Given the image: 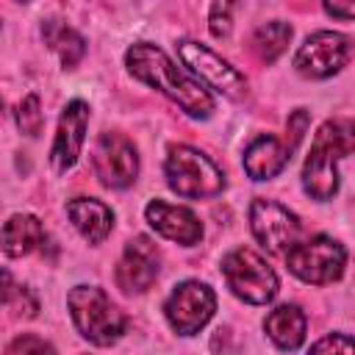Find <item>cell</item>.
Wrapping results in <instances>:
<instances>
[{"mask_svg":"<svg viewBox=\"0 0 355 355\" xmlns=\"http://www.w3.org/2000/svg\"><path fill=\"white\" fill-rule=\"evenodd\" d=\"M125 64L133 78L158 89L164 97L178 103L189 116L208 119L214 114L216 103H214L211 92L200 80H194L189 72H183L161 47H155L150 42H139L125 53Z\"/></svg>","mask_w":355,"mask_h":355,"instance_id":"6da1fadb","label":"cell"},{"mask_svg":"<svg viewBox=\"0 0 355 355\" xmlns=\"http://www.w3.org/2000/svg\"><path fill=\"white\" fill-rule=\"evenodd\" d=\"M349 153H355V122L347 116L322 122L302 164V189L319 202L333 200V194L338 191L336 164Z\"/></svg>","mask_w":355,"mask_h":355,"instance_id":"7a4b0ae2","label":"cell"},{"mask_svg":"<svg viewBox=\"0 0 355 355\" xmlns=\"http://www.w3.org/2000/svg\"><path fill=\"white\" fill-rule=\"evenodd\" d=\"M67 305H69V316L78 333L97 347H108L119 341L128 327L125 313L97 286H75L67 294Z\"/></svg>","mask_w":355,"mask_h":355,"instance_id":"3957f363","label":"cell"},{"mask_svg":"<svg viewBox=\"0 0 355 355\" xmlns=\"http://www.w3.org/2000/svg\"><path fill=\"white\" fill-rule=\"evenodd\" d=\"M164 175L169 189L178 197L200 200V197H216L225 189L222 169L200 150L189 144H172L164 161Z\"/></svg>","mask_w":355,"mask_h":355,"instance_id":"277c9868","label":"cell"},{"mask_svg":"<svg viewBox=\"0 0 355 355\" xmlns=\"http://www.w3.org/2000/svg\"><path fill=\"white\" fill-rule=\"evenodd\" d=\"M222 275L227 288L250 305H266L277 294L275 269L247 247H236L222 258Z\"/></svg>","mask_w":355,"mask_h":355,"instance_id":"5b68a950","label":"cell"},{"mask_svg":"<svg viewBox=\"0 0 355 355\" xmlns=\"http://www.w3.org/2000/svg\"><path fill=\"white\" fill-rule=\"evenodd\" d=\"M286 266L305 283L324 286L344 275L347 266V250L330 239V236H311L305 241H297L286 252Z\"/></svg>","mask_w":355,"mask_h":355,"instance_id":"8992f818","label":"cell"},{"mask_svg":"<svg viewBox=\"0 0 355 355\" xmlns=\"http://www.w3.org/2000/svg\"><path fill=\"white\" fill-rule=\"evenodd\" d=\"M305 125H308V114L297 111L288 119V130H286L283 139H277V136H258V139H252L247 144V150H244V172L252 180H269V178L280 175L286 169V164L291 161V153L302 141Z\"/></svg>","mask_w":355,"mask_h":355,"instance_id":"52a82bcc","label":"cell"},{"mask_svg":"<svg viewBox=\"0 0 355 355\" xmlns=\"http://www.w3.org/2000/svg\"><path fill=\"white\" fill-rule=\"evenodd\" d=\"M352 55H355V42L347 33L316 31L300 44V50L294 55V69L305 78L322 80V78L341 72Z\"/></svg>","mask_w":355,"mask_h":355,"instance_id":"ba28073f","label":"cell"},{"mask_svg":"<svg viewBox=\"0 0 355 355\" xmlns=\"http://www.w3.org/2000/svg\"><path fill=\"white\" fill-rule=\"evenodd\" d=\"M216 311V294L200 283V280H183L172 288V294L164 302V313L169 327L178 336H194L200 333Z\"/></svg>","mask_w":355,"mask_h":355,"instance_id":"9c48e42d","label":"cell"},{"mask_svg":"<svg viewBox=\"0 0 355 355\" xmlns=\"http://www.w3.org/2000/svg\"><path fill=\"white\" fill-rule=\"evenodd\" d=\"M178 55L200 78L202 86H208V89H214L230 100H241L247 94V78L236 67H230L225 58H219L211 47L191 42V39H183L178 44Z\"/></svg>","mask_w":355,"mask_h":355,"instance_id":"30bf717a","label":"cell"},{"mask_svg":"<svg viewBox=\"0 0 355 355\" xmlns=\"http://www.w3.org/2000/svg\"><path fill=\"white\" fill-rule=\"evenodd\" d=\"M250 227H252V236L275 255H286L300 241V233H302L297 214L263 197H255L250 205Z\"/></svg>","mask_w":355,"mask_h":355,"instance_id":"8fae6325","label":"cell"},{"mask_svg":"<svg viewBox=\"0 0 355 355\" xmlns=\"http://www.w3.org/2000/svg\"><path fill=\"white\" fill-rule=\"evenodd\" d=\"M94 175L108 189H128L139 175V155L136 147L122 133H100L92 153Z\"/></svg>","mask_w":355,"mask_h":355,"instance_id":"7c38bea8","label":"cell"},{"mask_svg":"<svg viewBox=\"0 0 355 355\" xmlns=\"http://www.w3.org/2000/svg\"><path fill=\"white\" fill-rule=\"evenodd\" d=\"M158 247L153 244V239L147 236H136L125 244V252L116 263V286L125 291V294H141L147 291L155 277H158Z\"/></svg>","mask_w":355,"mask_h":355,"instance_id":"4fadbf2b","label":"cell"},{"mask_svg":"<svg viewBox=\"0 0 355 355\" xmlns=\"http://www.w3.org/2000/svg\"><path fill=\"white\" fill-rule=\"evenodd\" d=\"M86 128H89V105L83 100L67 103L58 119L53 147H50V164L55 172H67L69 166H75L83 150V141H86Z\"/></svg>","mask_w":355,"mask_h":355,"instance_id":"5bb4252c","label":"cell"},{"mask_svg":"<svg viewBox=\"0 0 355 355\" xmlns=\"http://www.w3.org/2000/svg\"><path fill=\"white\" fill-rule=\"evenodd\" d=\"M144 216H147L150 227L158 236L169 239V241L191 247V244H197L202 239V225L194 216V211L186 208V205H172L166 200H153V202H147Z\"/></svg>","mask_w":355,"mask_h":355,"instance_id":"9a60e30c","label":"cell"},{"mask_svg":"<svg viewBox=\"0 0 355 355\" xmlns=\"http://www.w3.org/2000/svg\"><path fill=\"white\" fill-rule=\"evenodd\" d=\"M67 216L75 225V230L89 241V244H100L105 241V236L114 227V214L105 202L94 200V197H78L67 202Z\"/></svg>","mask_w":355,"mask_h":355,"instance_id":"2e32d148","label":"cell"},{"mask_svg":"<svg viewBox=\"0 0 355 355\" xmlns=\"http://www.w3.org/2000/svg\"><path fill=\"white\" fill-rule=\"evenodd\" d=\"M305 313L300 311V305H291V302H283L277 308H272L263 319V330L266 336L280 347V349H297L302 341H305Z\"/></svg>","mask_w":355,"mask_h":355,"instance_id":"e0dca14e","label":"cell"},{"mask_svg":"<svg viewBox=\"0 0 355 355\" xmlns=\"http://www.w3.org/2000/svg\"><path fill=\"white\" fill-rule=\"evenodd\" d=\"M44 244V227L33 214H14L3 225V252L8 258H22Z\"/></svg>","mask_w":355,"mask_h":355,"instance_id":"ac0fdd59","label":"cell"},{"mask_svg":"<svg viewBox=\"0 0 355 355\" xmlns=\"http://www.w3.org/2000/svg\"><path fill=\"white\" fill-rule=\"evenodd\" d=\"M42 36H44V42L50 44V50L58 55V61H61L64 69H72V67L83 58V53H86L83 36L75 33L72 28H67V25L58 22V19L44 22V25H42Z\"/></svg>","mask_w":355,"mask_h":355,"instance_id":"d6986e66","label":"cell"},{"mask_svg":"<svg viewBox=\"0 0 355 355\" xmlns=\"http://www.w3.org/2000/svg\"><path fill=\"white\" fill-rule=\"evenodd\" d=\"M291 25L288 22H283V19H272V22H266V25H261L255 33H252V53L261 58V61H275L283 50H286V44L291 42Z\"/></svg>","mask_w":355,"mask_h":355,"instance_id":"ffe728a7","label":"cell"},{"mask_svg":"<svg viewBox=\"0 0 355 355\" xmlns=\"http://www.w3.org/2000/svg\"><path fill=\"white\" fill-rule=\"evenodd\" d=\"M42 103L36 94L22 97V103L17 105V125L25 136H39L42 133Z\"/></svg>","mask_w":355,"mask_h":355,"instance_id":"44dd1931","label":"cell"},{"mask_svg":"<svg viewBox=\"0 0 355 355\" xmlns=\"http://www.w3.org/2000/svg\"><path fill=\"white\" fill-rule=\"evenodd\" d=\"M6 305H8V311L22 313V316H36V311H39L36 297L25 286H11V275L8 272H6Z\"/></svg>","mask_w":355,"mask_h":355,"instance_id":"7402d4cb","label":"cell"},{"mask_svg":"<svg viewBox=\"0 0 355 355\" xmlns=\"http://www.w3.org/2000/svg\"><path fill=\"white\" fill-rule=\"evenodd\" d=\"M6 355H55V349H53V344L44 341L42 336L22 333V336H17V338L6 347Z\"/></svg>","mask_w":355,"mask_h":355,"instance_id":"603a6c76","label":"cell"},{"mask_svg":"<svg viewBox=\"0 0 355 355\" xmlns=\"http://www.w3.org/2000/svg\"><path fill=\"white\" fill-rule=\"evenodd\" d=\"M308 355H355V338L344 333H327L311 347Z\"/></svg>","mask_w":355,"mask_h":355,"instance_id":"cb8c5ba5","label":"cell"},{"mask_svg":"<svg viewBox=\"0 0 355 355\" xmlns=\"http://www.w3.org/2000/svg\"><path fill=\"white\" fill-rule=\"evenodd\" d=\"M230 14H233V6L230 3H214L211 6V33L214 36H227L230 33Z\"/></svg>","mask_w":355,"mask_h":355,"instance_id":"d4e9b609","label":"cell"},{"mask_svg":"<svg viewBox=\"0 0 355 355\" xmlns=\"http://www.w3.org/2000/svg\"><path fill=\"white\" fill-rule=\"evenodd\" d=\"M324 11L336 19H355V3H324Z\"/></svg>","mask_w":355,"mask_h":355,"instance_id":"484cf974","label":"cell"}]
</instances>
